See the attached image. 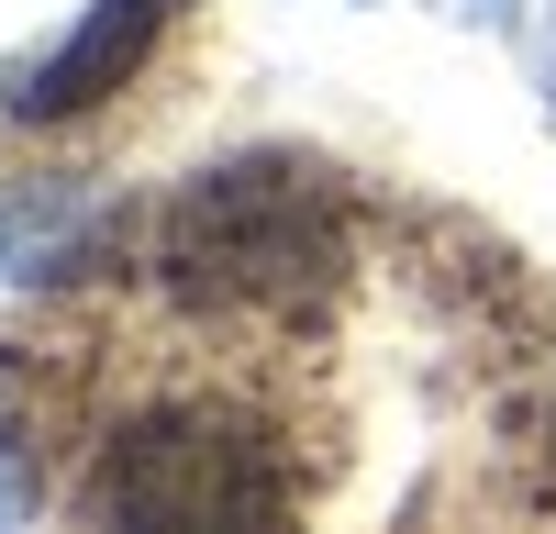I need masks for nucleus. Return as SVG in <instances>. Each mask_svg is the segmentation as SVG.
I'll return each mask as SVG.
<instances>
[{
	"label": "nucleus",
	"instance_id": "nucleus-5",
	"mask_svg": "<svg viewBox=\"0 0 556 534\" xmlns=\"http://www.w3.org/2000/svg\"><path fill=\"white\" fill-rule=\"evenodd\" d=\"M23 523H34V445L0 412V534H23Z\"/></svg>",
	"mask_w": 556,
	"mask_h": 534
},
{
	"label": "nucleus",
	"instance_id": "nucleus-1",
	"mask_svg": "<svg viewBox=\"0 0 556 534\" xmlns=\"http://www.w3.org/2000/svg\"><path fill=\"white\" fill-rule=\"evenodd\" d=\"M89 534H290V457L245 400L156 390L89 445Z\"/></svg>",
	"mask_w": 556,
	"mask_h": 534
},
{
	"label": "nucleus",
	"instance_id": "nucleus-7",
	"mask_svg": "<svg viewBox=\"0 0 556 534\" xmlns=\"http://www.w3.org/2000/svg\"><path fill=\"white\" fill-rule=\"evenodd\" d=\"M445 12H523V0H445Z\"/></svg>",
	"mask_w": 556,
	"mask_h": 534
},
{
	"label": "nucleus",
	"instance_id": "nucleus-4",
	"mask_svg": "<svg viewBox=\"0 0 556 534\" xmlns=\"http://www.w3.org/2000/svg\"><path fill=\"white\" fill-rule=\"evenodd\" d=\"M123 234V212L101 190H78V178H45V190L0 201V279H78V267H101Z\"/></svg>",
	"mask_w": 556,
	"mask_h": 534
},
{
	"label": "nucleus",
	"instance_id": "nucleus-6",
	"mask_svg": "<svg viewBox=\"0 0 556 534\" xmlns=\"http://www.w3.org/2000/svg\"><path fill=\"white\" fill-rule=\"evenodd\" d=\"M523 44H534V78H545V101H556V0H523Z\"/></svg>",
	"mask_w": 556,
	"mask_h": 534
},
{
	"label": "nucleus",
	"instance_id": "nucleus-2",
	"mask_svg": "<svg viewBox=\"0 0 556 534\" xmlns=\"http://www.w3.org/2000/svg\"><path fill=\"white\" fill-rule=\"evenodd\" d=\"M156 267L212 312H301L345 279V201L312 156H223L167 201Z\"/></svg>",
	"mask_w": 556,
	"mask_h": 534
},
{
	"label": "nucleus",
	"instance_id": "nucleus-3",
	"mask_svg": "<svg viewBox=\"0 0 556 534\" xmlns=\"http://www.w3.org/2000/svg\"><path fill=\"white\" fill-rule=\"evenodd\" d=\"M167 12H178V0H101L56 56H23L12 78H0V112H12V123H78V112H101L112 89L146 67V44L167 34Z\"/></svg>",
	"mask_w": 556,
	"mask_h": 534
}]
</instances>
